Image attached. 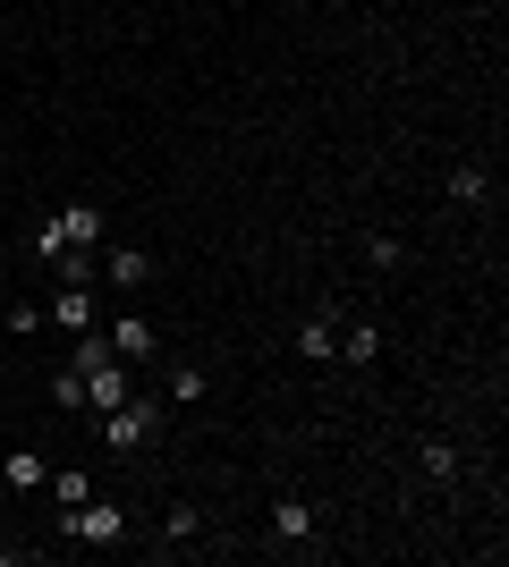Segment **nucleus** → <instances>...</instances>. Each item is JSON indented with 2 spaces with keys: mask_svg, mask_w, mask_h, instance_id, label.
I'll list each match as a JSON object with an SVG mask.
<instances>
[{
  "mask_svg": "<svg viewBox=\"0 0 509 567\" xmlns=\"http://www.w3.org/2000/svg\"><path fill=\"white\" fill-rule=\"evenodd\" d=\"M0 567H18V550H9V543H0Z\"/></svg>",
  "mask_w": 509,
  "mask_h": 567,
  "instance_id": "nucleus-20",
  "label": "nucleus"
},
{
  "mask_svg": "<svg viewBox=\"0 0 509 567\" xmlns=\"http://www.w3.org/2000/svg\"><path fill=\"white\" fill-rule=\"evenodd\" d=\"M416 474H425L434 492H450V483H459V450H450V441H425V450H416Z\"/></svg>",
  "mask_w": 509,
  "mask_h": 567,
  "instance_id": "nucleus-11",
  "label": "nucleus"
},
{
  "mask_svg": "<svg viewBox=\"0 0 509 567\" xmlns=\"http://www.w3.org/2000/svg\"><path fill=\"white\" fill-rule=\"evenodd\" d=\"M339 364H357V373H365V364H374V355H383V331H374V322H339Z\"/></svg>",
  "mask_w": 509,
  "mask_h": 567,
  "instance_id": "nucleus-8",
  "label": "nucleus"
},
{
  "mask_svg": "<svg viewBox=\"0 0 509 567\" xmlns=\"http://www.w3.org/2000/svg\"><path fill=\"white\" fill-rule=\"evenodd\" d=\"M94 364H111V339H102V331H77V373H94Z\"/></svg>",
  "mask_w": 509,
  "mask_h": 567,
  "instance_id": "nucleus-19",
  "label": "nucleus"
},
{
  "mask_svg": "<svg viewBox=\"0 0 509 567\" xmlns=\"http://www.w3.org/2000/svg\"><path fill=\"white\" fill-rule=\"evenodd\" d=\"M102 339H111V355H120V364H145V355H153V322H145L136 306H128V313H120V322H111Z\"/></svg>",
  "mask_w": 509,
  "mask_h": 567,
  "instance_id": "nucleus-5",
  "label": "nucleus"
},
{
  "mask_svg": "<svg viewBox=\"0 0 509 567\" xmlns=\"http://www.w3.org/2000/svg\"><path fill=\"white\" fill-rule=\"evenodd\" d=\"M120 534H128V508H120V499H85V508H60V543L111 550Z\"/></svg>",
  "mask_w": 509,
  "mask_h": 567,
  "instance_id": "nucleus-3",
  "label": "nucleus"
},
{
  "mask_svg": "<svg viewBox=\"0 0 509 567\" xmlns=\"http://www.w3.org/2000/svg\"><path fill=\"white\" fill-rule=\"evenodd\" d=\"M332 348H339V313H315V322H297V355H306V364H332Z\"/></svg>",
  "mask_w": 509,
  "mask_h": 567,
  "instance_id": "nucleus-9",
  "label": "nucleus"
},
{
  "mask_svg": "<svg viewBox=\"0 0 509 567\" xmlns=\"http://www.w3.org/2000/svg\"><path fill=\"white\" fill-rule=\"evenodd\" d=\"M195 534H204V508H195V499H179V508L162 517V543H170V550H187Z\"/></svg>",
  "mask_w": 509,
  "mask_h": 567,
  "instance_id": "nucleus-14",
  "label": "nucleus"
},
{
  "mask_svg": "<svg viewBox=\"0 0 509 567\" xmlns=\"http://www.w3.org/2000/svg\"><path fill=\"white\" fill-rule=\"evenodd\" d=\"M170 432V399H120V406H102V450L128 457V450H145V441H162Z\"/></svg>",
  "mask_w": 509,
  "mask_h": 567,
  "instance_id": "nucleus-1",
  "label": "nucleus"
},
{
  "mask_svg": "<svg viewBox=\"0 0 509 567\" xmlns=\"http://www.w3.org/2000/svg\"><path fill=\"white\" fill-rule=\"evenodd\" d=\"M204 390H213V373H204L195 355H179V364H170V390H162V399H170V406H195Z\"/></svg>",
  "mask_w": 509,
  "mask_h": 567,
  "instance_id": "nucleus-10",
  "label": "nucleus"
},
{
  "mask_svg": "<svg viewBox=\"0 0 509 567\" xmlns=\"http://www.w3.org/2000/svg\"><path fill=\"white\" fill-rule=\"evenodd\" d=\"M51 499H60V508H85V499H94V474L77 466V474H51Z\"/></svg>",
  "mask_w": 509,
  "mask_h": 567,
  "instance_id": "nucleus-17",
  "label": "nucleus"
},
{
  "mask_svg": "<svg viewBox=\"0 0 509 567\" xmlns=\"http://www.w3.org/2000/svg\"><path fill=\"white\" fill-rule=\"evenodd\" d=\"M365 262H374V271H399V262H408V246H399L390 229H374V237H365Z\"/></svg>",
  "mask_w": 509,
  "mask_h": 567,
  "instance_id": "nucleus-18",
  "label": "nucleus"
},
{
  "mask_svg": "<svg viewBox=\"0 0 509 567\" xmlns=\"http://www.w3.org/2000/svg\"><path fill=\"white\" fill-rule=\"evenodd\" d=\"M43 322H51V331H94V288H60V297H51V306H43Z\"/></svg>",
  "mask_w": 509,
  "mask_h": 567,
  "instance_id": "nucleus-6",
  "label": "nucleus"
},
{
  "mask_svg": "<svg viewBox=\"0 0 509 567\" xmlns=\"http://www.w3.org/2000/svg\"><path fill=\"white\" fill-rule=\"evenodd\" d=\"M51 406H60V415H85V373H77V364L51 373Z\"/></svg>",
  "mask_w": 509,
  "mask_h": 567,
  "instance_id": "nucleus-16",
  "label": "nucleus"
},
{
  "mask_svg": "<svg viewBox=\"0 0 509 567\" xmlns=\"http://www.w3.org/2000/svg\"><path fill=\"white\" fill-rule=\"evenodd\" d=\"M102 237H111V213H102V204H60V213L34 229V262H60L69 246H102Z\"/></svg>",
  "mask_w": 509,
  "mask_h": 567,
  "instance_id": "nucleus-2",
  "label": "nucleus"
},
{
  "mask_svg": "<svg viewBox=\"0 0 509 567\" xmlns=\"http://www.w3.org/2000/svg\"><path fill=\"white\" fill-rule=\"evenodd\" d=\"M120 399H128V364L111 355V364H94V373H85V406H120Z\"/></svg>",
  "mask_w": 509,
  "mask_h": 567,
  "instance_id": "nucleus-12",
  "label": "nucleus"
},
{
  "mask_svg": "<svg viewBox=\"0 0 509 567\" xmlns=\"http://www.w3.org/2000/svg\"><path fill=\"white\" fill-rule=\"evenodd\" d=\"M94 280H111L120 297H145V288H153V255H145V246H111V255L94 262Z\"/></svg>",
  "mask_w": 509,
  "mask_h": 567,
  "instance_id": "nucleus-4",
  "label": "nucleus"
},
{
  "mask_svg": "<svg viewBox=\"0 0 509 567\" xmlns=\"http://www.w3.org/2000/svg\"><path fill=\"white\" fill-rule=\"evenodd\" d=\"M43 483H51V466L34 450H9V457H0V492H43Z\"/></svg>",
  "mask_w": 509,
  "mask_h": 567,
  "instance_id": "nucleus-7",
  "label": "nucleus"
},
{
  "mask_svg": "<svg viewBox=\"0 0 509 567\" xmlns=\"http://www.w3.org/2000/svg\"><path fill=\"white\" fill-rule=\"evenodd\" d=\"M272 543H315V508H306V499H281V508H272Z\"/></svg>",
  "mask_w": 509,
  "mask_h": 567,
  "instance_id": "nucleus-13",
  "label": "nucleus"
},
{
  "mask_svg": "<svg viewBox=\"0 0 509 567\" xmlns=\"http://www.w3.org/2000/svg\"><path fill=\"white\" fill-rule=\"evenodd\" d=\"M485 195H492V169L485 162H459V169H450V204H485Z\"/></svg>",
  "mask_w": 509,
  "mask_h": 567,
  "instance_id": "nucleus-15",
  "label": "nucleus"
}]
</instances>
